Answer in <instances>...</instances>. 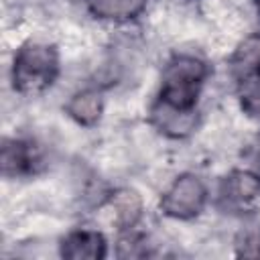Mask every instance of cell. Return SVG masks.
<instances>
[{"instance_id":"9c48e42d","label":"cell","mask_w":260,"mask_h":260,"mask_svg":"<svg viewBox=\"0 0 260 260\" xmlns=\"http://www.w3.org/2000/svg\"><path fill=\"white\" fill-rule=\"evenodd\" d=\"M104 112V100L98 89H83L77 91L69 104H67V114L81 126H93Z\"/></svg>"},{"instance_id":"5b68a950","label":"cell","mask_w":260,"mask_h":260,"mask_svg":"<svg viewBox=\"0 0 260 260\" xmlns=\"http://www.w3.org/2000/svg\"><path fill=\"white\" fill-rule=\"evenodd\" d=\"M41 165V154L32 142L6 138L2 142V173L6 177L32 175Z\"/></svg>"},{"instance_id":"3957f363","label":"cell","mask_w":260,"mask_h":260,"mask_svg":"<svg viewBox=\"0 0 260 260\" xmlns=\"http://www.w3.org/2000/svg\"><path fill=\"white\" fill-rule=\"evenodd\" d=\"M207 201V189L203 181L193 173L179 175L173 185L160 197V209L175 219H191L201 213Z\"/></svg>"},{"instance_id":"8992f818","label":"cell","mask_w":260,"mask_h":260,"mask_svg":"<svg viewBox=\"0 0 260 260\" xmlns=\"http://www.w3.org/2000/svg\"><path fill=\"white\" fill-rule=\"evenodd\" d=\"M61 256L69 260H100L106 256V240L93 230L71 232L61 240Z\"/></svg>"},{"instance_id":"30bf717a","label":"cell","mask_w":260,"mask_h":260,"mask_svg":"<svg viewBox=\"0 0 260 260\" xmlns=\"http://www.w3.org/2000/svg\"><path fill=\"white\" fill-rule=\"evenodd\" d=\"M112 205H114V211H116V219L122 228H132L138 217H140V211H142V203H140V197L136 191H130V189H122V191H116L112 195Z\"/></svg>"},{"instance_id":"52a82bcc","label":"cell","mask_w":260,"mask_h":260,"mask_svg":"<svg viewBox=\"0 0 260 260\" xmlns=\"http://www.w3.org/2000/svg\"><path fill=\"white\" fill-rule=\"evenodd\" d=\"M258 193H260V177L248 169L230 173L219 187L221 199L234 207L248 205Z\"/></svg>"},{"instance_id":"7c38bea8","label":"cell","mask_w":260,"mask_h":260,"mask_svg":"<svg viewBox=\"0 0 260 260\" xmlns=\"http://www.w3.org/2000/svg\"><path fill=\"white\" fill-rule=\"evenodd\" d=\"M254 4H256V8H258V12H260V0H254Z\"/></svg>"},{"instance_id":"7a4b0ae2","label":"cell","mask_w":260,"mask_h":260,"mask_svg":"<svg viewBox=\"0 0 260 260\" xmlns=\"http://www.w3.org/2000/svg\"><path fill=\"white\" fill-rule=\"evenodd\" d=\"M209 69L205 61L195 55H175L162 73V87L158 100L181 110H195L199 89Z\"/></svg>"},{"instance_id":"6da1fadb","label":"cell","mask_w":260,"mask_h":260,"mask_svg":"<svg viewBox=\"0 0 260 260\" xmlns=\"http://www.w3.org/2000/svg\"><path fill=\"white\" fill-rule=\"evenodd\" d=\"M59 75V53L53 45L24 43L12 63V85L18 93L35 95L55 83Z\"/></svg>"},{"instance_id":"277c9868","label":"cell","mask_w":260,"mask_h":260,"mask_svg":"<svg viewBox=\"0 0 260 260\" xmlns=\"http://www.w3.org/2000/svg\"><path fill=\"white\" fill-rule=\"evenodd\" d=\"M150 122L152 126L171 136V138H183L191 134L197 126V110H181L175 106H169L167 102L158 100L150 108Z\"/></svg>"},{"instance_id":"8fae6325","label":"cell","mask_w":260,"mask_h":260,"mask_svg":"<svg viewBox=\"0 0 260 260\" xmlns=\"http://www.w3.org/2000/svg\"><path fill=\"white\" fill-rule=\"evenodd\" d=\"M244 160L248 165V171L256 173L260 177V132L246 144L244 148Z\"/></svg>"},{"instance_id":"ba28073f","label":"cell","mask_w":260,"mask_h":260,"mask_svg":"<svg viewBox=\"0 0 260 260\" xmlns=\"http://www.w3.org/2000/svg\"><path fill=\"white\" fill-rule=\"evenodd\" d=\"M85 8L104 20H130L136 18L146 6L148 0H83Z\"/></svg>"}]
</instances>
